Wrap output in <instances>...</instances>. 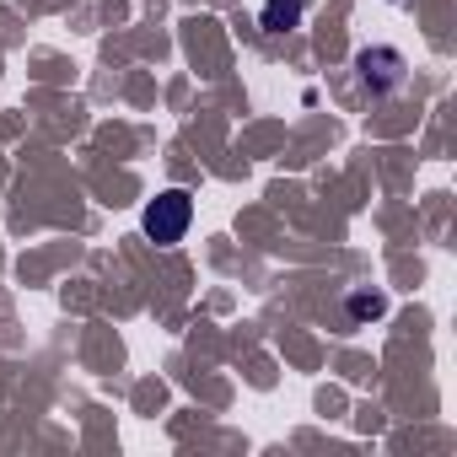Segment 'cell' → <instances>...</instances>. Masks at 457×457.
Masks as SVG:
<instances>
[{"label": "cell", "instance_id": "1", "mask_svg": "<svg viewBox=\"0 0 457 457\" xmlns=\"http://www.w3.org/2000/svg\"><path fill=\"white\" fill-rule=\"evenodd\" d=\"M188 220H194V199H188L183 188H167V194H156V199L145 204V215H140V226H145V237H151V243H162V248L183 243V232H188Z\"/></svg>", "mask_w": 457, "mask_h": 457}, {"label": "cell", "instance_id": "2", "mask_svg": "<svg viewBox=\"0 0 457 457\" xmlns=\"http://www.w3.org/2000/svg\"><path fill=\"white\" fill-rule=\"evenodd\" d=\"M355 71H361V87L371 92V97H382V92H398L403 87V54L398 49H361L355 54Z\"/></svg>", "mask_w": 457, "mask_h": 457}, {"label": "cell", "instance_id": "3", "mask_svg": "<svg viewBox=\"0 0 457 457\" xmlns=\"http://www.w3.org/2000/svg\"><path fill=\"white\" fill-rule=\"evenodd\" d=\"M307 12V0H264V12H259V28L264 33H291Z\"/></svg>", "mask_w": 457, "mask_h": 457}, {"label": "cell", "instance_id": "4", "mask_svg": "<svg viewBox=\"0 0 457 457\" xmlns=\"http://www.w3.org/2000/svg\"><path fill=\"white\" fill-rule=\"evenodd\" d=\"M350 312H355V318H382L387 302H382V296H350Z\"/></svg>", "mask_w": 457, "mask_h": 457}]
</instances>
